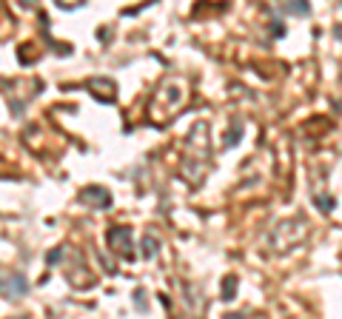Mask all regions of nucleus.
I'll use <instances>...</instances> for the list:
<instances>
[{
    "label": "nucleus",
    "instance_id": "9b49d317",
    "mask_svg": "<svg viewBox=\"0 0 342 319\" xmlns=\"http://www.w3.org/2000/svg\"><path fill=\"white\" fill-rule=\"evenodd\" d=\"M271 26H274V29H271V31H274V37L283 35V26H279V23H271Z\"/></svg>",
    "mask_w": 342,
    "mask_h": 319
},
{
    "label": "nucleus",
    "instance_id": "9d476101",
    "mask_svg": "<svg viewBox=\"0 0 342 319\" xmlns=\"http://www.w3.org/2000/svg\"><path fill=\"white\" fill-rule=\"evenodd\" d=\"M134 299H137V308L143 311V308H146V302H143V291H137V294H134Z\"/></svg>",
    "mask_w": 342,
    "mask_h": 319
},
{
    "label": "nucleus",
    "instance_id": "6e6552de",
    "mask_svg": "<svg viewBox=\"0 0 342 319\" xmlns=\"http://www.w3.org/2000/svg\"><path fill=\"white\" fill-rule=\"evenodd\" d=\"M317 205H320L322 211H334V200H328V197H317Z\"/></svg>",
    "mask_w": 342,
    "mask_h": 319
},
{
    "label": "nucleus",
    "instance_id": "f03ea898",
    "mask_svg": "<svg viewBox=\"0 0 342 319\" xmlns=\"http://www.w3.org/2000/svg\"><path fill=\"white\" fill-rule=\"evenodd\" d=\"M80 203L88 205V208H109L111 194L103 188V185H88V188L80 191Z\"/></svg>",
    "mask_w": 342,
    "mask_h": 319
},
{
    "label": "nucleus",
    "instance_id": "423d86ee",
    "mask_svg": "<svg viewBox=\"0 0 342 319\" xmlns=\"http://www.w3.org/2000/svg\"><path fill=\"white\" fill-rule=\"evenodd\" d=\"M234 288H237V276H226V279H223V299H226V302L234 299Z\"/></svg>",
    "mask_w": 342,
    "mask_h": 319
},
{
    "label": "nucleus",
    "instance_id": "0eeeda50",
    "mask_svg": "<svg viewBox=\"0 0 342 319\" xmlns=\"http://www.w3.org/2000/svg\"><path fill=\"white\" fill-rule=\"evenodd\" d=\"M240 134H242V125L234 120L231 129H228V134H226V145H228V148H231V145H237V137H240Z\"/></svg>",
    "mask_w": 342,
    "mask_h": 319
},
{
    "label": "nucleus",
    "instance_id": "39448f33",
    "mask_svg": "<svg viewBox=\"0 0 342 319\" xmlns=\"http://www.w3.org/2000/svg\"><path fill=\"white\" fill-rule=\"evenodd\" d=\"M283 9L288 15H308V12H311V6H308L305 0H291V3H285Z\"/></svg>",
    "mask_w": 342,
    "mask_h": 319
},
{
    "label": "nucleus",
    "instance_id": "ddd939ff",
    "mask_svg": "<svg viewBox=\"0 0 342 319\" xmlns=\"http://www.w3.org/2000/svg\"><path fill=\"white\" fill-rule=\"evenodd\" d=\"M226 319H242V316H240V313H228Z\"/></svg>",
    "mask_w": 342,
    "mask_h": 319
},
{
    "label": "nucleus",
    "instance_id": "20e7f679",
    "mask_svg": "<svg viewBox=\"0 0 342 319\" xmlns=\"http://www.w3.org/2000/svg\"><path fill=\"white\" fill-rule=\"evenodd\" d=\"M157 251H160V239L154 237V234H146V237H143V257H146V260H151Z\"/></svg>",
    "mask_w": 342,
    "mask_h": 319
},
{
    "label": "nucleus",
    "instance_id": "1a4fd4ad",
    "mask_svg": "<svg viewBox=\"0 0 342 319\" xmlns=\"http://www.w3.org/2000/svg\"><path fill=\"white\" fill-rule=\"evenodd\" d=\"M60 260H63V251H60V248H54V251L46 257V262H49V265H54V262H60Z\"/></svg>",
    "mask_w": 342,
    "mask_h": 319
},
{
    "label": "nucleus",
    "instance_id": "f257e3e1",
    "mask_svg": "<svg viewBox=\"0 0 342 319\" xmlns=\"http://www.w3.org/2000/svg\"><path fill=\"white\" fill-rule=\"evenodd\" d=\"M106 242H109V248L114 251L117 257H126V260H131V257H134V248H131V231H129V228H109Z\"/></svg>",
    "mask_w": 342,
    "mask_h": 319
},
{
    "label": "nucleus",
    "instance_id": "f8f14e48",
    "mask_svg": "<svg viewBox=\"0 0 342 319\" xmlns=\"http://www.w3.org/2000/svg\"><path fill=\"white\" fill-rule=\"evenodd\" d=\"M334 35H336V37H339V40H342V26H336V29H334Z\"/></svg>",
    "mask_w": 342,
    "mask_h": 319
},
{
    "label": "nucleus",
    "instance_id": "7ed1b4c3",
    "mask_svg": "<svg viewBox=\"0 0 342 319\" xmlns=\"http://www.w3.org/2000/svg\"><path fill=\"white\" fill-rule=\"evenodd\" d=\"M0 291H3V299H20L23 294L29 291V282H26V276H20V274H6Z\"/></svg>",
    "mask_w": 342,
    "mask_h": 319
}]
</instances>
